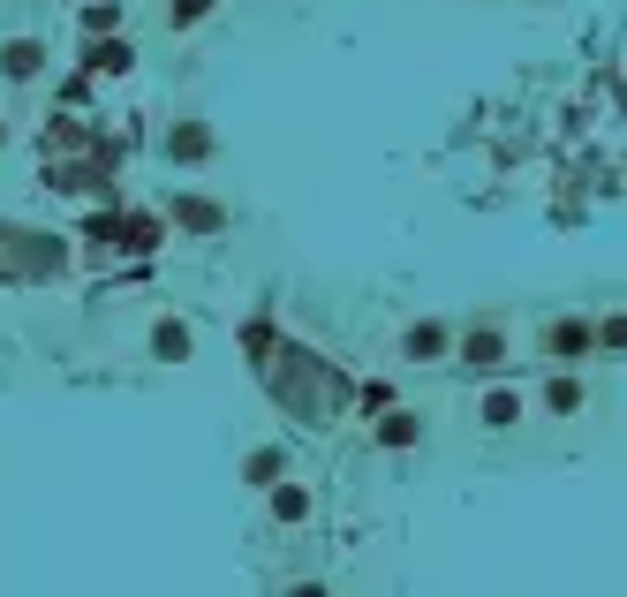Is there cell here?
Segmentation results:
<instances>
[{"label":"cell","instance_id":"7","mask_svg":"<svg viewBox=\"0 0 627 597\" xmlns=\"http://www.w3.org/2000/svg\"><path fill=\"white\" fill-rule=\"evenodd\" d=\"M273 514H280V522H302V514H310V492L280 484V492H273Z\"/></svg>","mask_w":627,"mask_h":597},{"label":"cell","instance_id":"6","mask_svg":"<svg viewBox=\"0 0 627 597\" xmlns=\"http://www.w3.org/2000/svg\"><path fill=\"white\" fill-rule=\"evenodd\" d=\"M167 152H174V159H205V152H212V136H205V128H174V136H167Z\"/></svg>","mask_w":627,"mask_h":597},{"label":"cell","instance_id":"9","mask_svg":"<svg viewBox=\"0 0 627 597\" xmlns=\"http://www.w3.org/2000/svg\"><path fill=\"white\" fill-rule=\"evenodd\" d=\"M0 144H8V122H0Z\"/></svg>","mask_w":627,"mask_h":597},{"label":"cell","instance_id":"4","mask_svg":"<svg viewBox=\"0 0 627 597\" xmlns=\"http://www.w3.org/2000/svg\"><path fill=\"white\" fill-rule=\"evenodd\" d=\"M76 23H84L91 39H106V31H122V8H114V0H91V8L76 16Z\"/></svg>","mask_w":627,"mask_h":597},{"label":"cell","instance_id":"8","mask_svg":"<svg viewBox=\"0 0 627 597\" xmlns=\"http://www.w3.org/2000/svg\"><path fill=\"white\" fill-rule=\"evenodd\" d=\"M167 16H174V31H189V23H205L212 16V0H174Z\"/></svg>","mask_w":627,"mask_h":597},{"label":"cell","instance_id":"1","mask_svg":"<svg viewBox=\"0 0 627 597\" xmlns=\"http://www.w3.org/2000/svg\"><path fill=\"white\" fill-rule=\"evenodd\" d=\"M0 76H8V84H39L45 76V39H0Z\"/></svg>","mask_w":627,"mask_h":597},{"label":"cell","instance_id":"3","mask_svg":"<svg viewBox=\"0 0 627 597\" xmlns=\"http://www.w3.org/2000/svg\"><path fill=\"white\" fill-rule=\"evenodd\" d=\"M84 69H91V76H129V69H136V53H129V39H122V45L99 39V45L84 53Z\"/></svg>","mask_w":627,"mask_h":597},{"label":"cell","instance_id":"5","mask_svg":"<svg viewBox=\"0 0 627 597\" xmlns=\"http://www.w3.org/2000/svg\"><path fill=\"white\" fill-rule=\"evenodd\" d=\"M174 219H182V227H197V235H212V227H219V213H212L205 197H182V205H174Z\"/></svg>","mask_w":627,"mask_h":597},{"label":"cell","instance_id":"2","mask_svg":"<svg viewBox=\"0 0 627 597\" xmlns=\"http://www.w3.org/2000/svg\"><path fill=\"white\" fill-rule=\"evenodd\" d=\"M152 356H160V363H189V356H197V333H189L182 318H160V326H152Z\"/></svg>","mask_w":627,"mask_h":597}]
</instances>
